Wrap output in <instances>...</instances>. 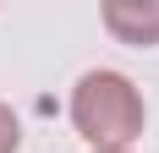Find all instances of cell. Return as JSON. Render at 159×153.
Listing matches in <instances>:
<instances>
[{
  "label": "cell",
  "mask_w": 159,
  "mask_h": 153,
  "mask_svg": "<svg viewBox=\"0 0 159 153\" xmlns=\"http://www.w3.org/2000/svg\"><path fill=\"white\" fill-rule=\"evenodd\" d=\"M143 120H148V104L137 82L121 71H82L77 88H71V126L88 148H132L143 137Z\"/></svg>",
  "instance_id": "obj_1"
},
{
  "label": "cell",
  "mask_w": 159,
  "mask_h": 153,
  "mask_svg": "<svg viewBox=\"0 0 159 153\" xmlns=\"http://www.w3.org/2000/svg\"><path fill=\"white\" fill-rule=\"evenodd\" d=\"M104 28L121 38V44H159V0H104Z\"/></svg>",
  "instance_id": "obj_2"
},
{
  "label": "cell",
  "mask_w": 159,
  "mask_h": 153,
  "mask_svg": "<svg viewBox=\"0 0 159 153\" xmlns=\"http://www.w3.org/2000/svg\"><path fill=\"white\" fill-rule=\"evenodd\" d=\"M22 148V120L11 115V104H0V153H16Z\"/></svg>",
  "instance_id": "obj_3"
},
{
  "label": "cell",
  "mask_w": 159,
  "mask_h": 153,
  "mask_svg": "<svg viewBox=\"0 0 159 153\" xmlns=\"http://www.w3.org/2000/svg\"><path fill=\"white\" fill-rule=\"evenodd\" d=\"M99 153H132V148H99Z\"/></svg>",
  "instance_id": "obj_4"
}]
</instances>
